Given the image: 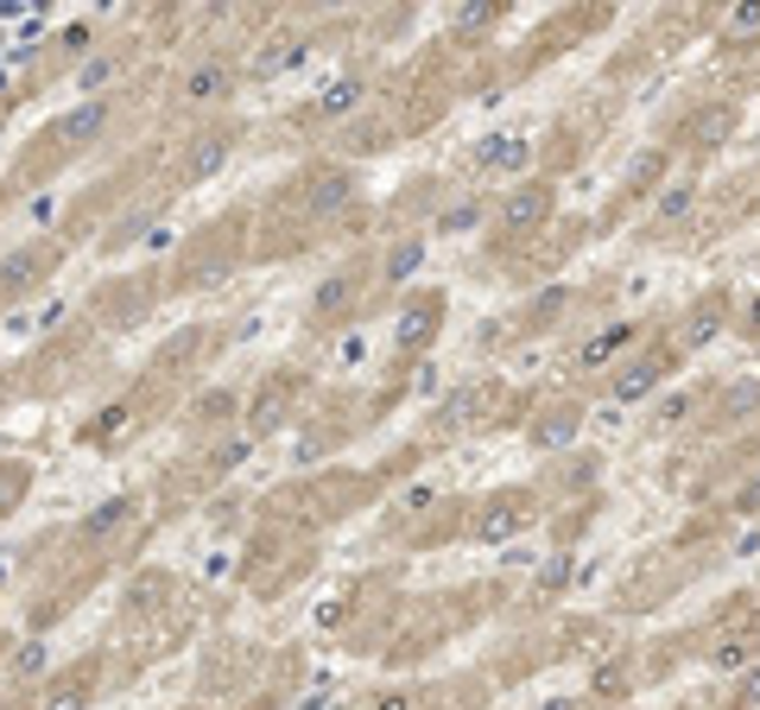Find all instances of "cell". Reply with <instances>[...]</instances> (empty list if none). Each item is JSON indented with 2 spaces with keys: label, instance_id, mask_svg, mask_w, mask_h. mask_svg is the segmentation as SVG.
Listing matches in <instances>:
<instances>
[{
  "label": "cell",
  "instance_id": "1",
  "mask_svg": "<svg viewBox=\"0 0 760 710\" xmlns=\"http://www.w3.org/2000/svg\"><path fill=\"white\" fill-rule=\"evenodd\" d=\"M228 83H235V76H228V64L222 57H197V64H191V71L177 76V108H209V101H222L228 96Z\"/></svg>",
  "mask_w": 760,
  "mask_h": 710
},
{
  "label": "cell",
  "instance_id": "2",
  "mask_svg": "<svg viewBox=\"0 0 760 710\" xmlns=\"http://www.w3.org/2000/svg\"><path fill=\"white\" fill-rule=\"evenodd\" d=\"M437 330H444V299H437V292H431V299H412L405 304V318H400V349L405 355L425 349Z\"/></svg>",
  "mask_w": 760,
  "mask_h": 710
},
{
  "label": "cell",
  "instance_id": "3",
  "mask_svg": "<svg viewBox=\"0 0 760 710\" xmlns=\"http://www.w3.org/2000/svg\"><path fill=\"white\" fill-rule=\"evenodd\" d=\"M545 209H552V191H545V184H520V191L507 197V209H501V228L526 235V228L545 223Z\"/></svg>",
  "mask_w": 760,
  "mask_h": 710
},
{
  "label": "cell",
  "instance_id": "4",
  "mask_svg": "<svg viewBox=\"0 0 760 710\" xmlns=\"http://www.w3.org/2000/svg\"><path fill=\"white\" fill-rule=\"evenodd\" d=\"M349 197H355L349 172H317L311 184H304V209H311V216H329V209H343Z\"/></svg>",
  "mask_w": 760,
  "mask_h": 710
},
{
  "label": "cell",
  "instance_id": "5",
  "mask_svg": "<svg viewBox=\"0 0 760 710\" xmlns=\"http://www.w3.org/2000/svg\"><path fill=\"white\" fill-rule=\"evenodd\" d=\"M526 140L520 133H495V140H481L476 147V159H481V172H520L526 165Z\"/></svg>",
  "mask_w": 760,
  "mask_h": 710
},
{
  "label": "cell",
  "instance_id": "6",
  "mask_svg": "<svg viewBox=\"0 0 760 710\" xmlns=\"http://www.w3.org/2000/svg\"><path fill=\"white\" fill-rule=\"evenodd\" d=\"M228 147H235V133H228V127H216V133H203L197 147L184 152V178H209V172H216V165H222V159H228Z\"/></svg>",
  "mask_w": 760,
  "mask_h": 710
},
{
  "label": "cell",
  "instance_id": "7",
  "mask_svg": "<svg viewBox=\"0 0 760 710\" xmlns=\"http://www.w3.org/2000/svg\"><path fill=\"white\" fill-rule=\"evenodd\" d=\"M659 375H665V355H647L640 368H621V375H615V400H647L659 387Z\"/></svg>",
  "mask_w": 760,
  "mask_h": 710
},
{
  "label": "cell",
  "instance_id": "8",
  "mask_svg": "<svg viewBox=\"0 0 760 710\" xmlns=\"http://www.w3.org/2000/svg\"><path fill=\"white\" fill-rule=\"evenodd\" d=\"M101 127H108V101H83L76 115H64V121H57V140L83 147V140H96Z\"/></svg>",
  "mask_w": 760,
  "mask_h": 710
},
{
  "label": "cell",
  "instance_id": "9",
  "mask_svg": "<svg viewBox=\"0 0 760 710\" xmlns=\"http://www.w3.org/2000/svg\"><path fill=\"white\" fill-rule=\"evenodd\" d=\"M361 96H368V83H361V76H336L317 108H324L329 121H343V115H355V108H361Z\"/></svg>",
  "mask_w": 760,
  "mask_h": 710
},
{
  "label": "cell",
  "instance_id": "10",
  "mask_svg": "<svg viewBox=\"0 0 760 710\" xmlns=\"http://www.w3.org/2000/svg\"><path fill=\"white\" fill-rule=\"evenodd\" d=\"M127 520H133V502L127 495H115V502H101L89 520H83V539H108V532H121Z\"/></svg>",
  "mask_w": 760,
  "mask_h": 710
},
{
  "label": "cell",
  "instance_id": "11",
  "mask_svg": "<svg viewBox=\"0 0 760 710\" xmlns=\"http://www.w3.org/2000/svg\"><path fill=\"white\" fill-rule=\"evenodd\" d=\"M304 51H311V45H304V39H273V45H267V51H260V57H253V71H260V76H273V71H292V64H304Z\"/></svg>",
  "mask_w": 760,
  "mask_h": 710
},
{
  "label": "cell",
  "instance_id": "12",
  "mask_svg": "<svg viewBox=\"0 0 760 710\" xmlns=\"http://www.w3.org/2000/svg\"><path fill=\"white\" fill-rule=\"evenodd\" d=\"M621 343H633V324H608L602 336H596V343L583 349V368H602V362H608L615 349H621Z\"/></svg>",
  "mask_w": 760,
  "mask_h": 710
},
{
  "label": "cell",
  "instance_id": "13",
  "mask_svg": "<svg viewBox=\"0 0 760 710\" xmlns=\"http://www.w3.org/2000/svg\"><path fill=\"white\" fill-rule=\"evenodd\" d=\"M716 330H723V311H716V304H704V311H697V318L678 330V343H684V349H704Z\"/></svg>",
  "mask_w": 760,
  "mask_h": 710
},
{
  "label": "cell",
  "instance_id": "14",
  "mask_svg": "<svg viewBox=\"0 0 760 710\" xmlns=\"http://www.w3.org/2000/svg\"><path fill=\"white\" fill-rule=\"evenodd\" d=\"M39 273H45V267H39V254H13V260L0 267V292H20V286H32Z\"/></svg>",
  "mask_w": 760,
  "mask_h": 710
},
{
  "label": "cell",
  "instance_id": "15",
  "mask_svg": "<svg viewBox=\"0 0 760 710\" xmlns=\"http://www.w3.org/2000/svg\"><path fill=\"white\" fill-rule=\"evenodd\" d=\"M115 71H121V57H115V51H96V57L76 71V89H101V83H108Z\"/></svg>",
  "mask_w": 760,
  "mask_h": 710
},
{
  "label": "cell",
  "instance_id": "16",
  "mask_svg": "<svg viewBox=\"0 0 760 710\" xmlns=\"http://www.w3.org/2000/svg\"><path fill=\"white\" fill-rule=\"evenodd\" d=\"M349 299H355V279H329V286H317V311H324V318H343Z\"/></svg>",
  "mask_w": 760,
  "mask_h": 710
},
{
  "label": "cell",
  "instance_id": "17",
  "mask_svg": "<svg viewBox=\"0 0 760 710\" xmlns=\"http://www.w3.org/2000/svg\"><path fill=\"white\" fill-rule=\"evenodd\" d=\"M83 704H89V679H64L57 691H51L45 710H83Z\"/></svg>",
  "mask_w": 760,
  "mask_h": 710
},
{
  "label": "cell",
  "instance_id": "18",
  "mask_svg": "<svg viewBox=\"0 0 760 710\" xmlns=\"http://www.w3.org/2000/svg\"><path fill=\"white\" fill-rule=\"evenodd\" d=\"M729 39H760V7H735L729 20H723Z\"/></svg>",
  "mask_w": 760,
  "mask_h": 710
},
{
  "label": "cell",
  "instance_id": "19",
  "mask_svg": "<svg viewBox=\"0 0 760 710\" xmlns=\"http://www.w3.org/2000/svg\"><path fill=\"white\" fill-rule=\"evenodd\" d=\"M419 254H425V248H419V241H400V248L387 254V279H405V273H412V267H419Z\"/></svg>",
  "mask_w": 760,
  "mask_h": 710
},
{
  "label": "cell",
  "instance_id": "20",
  "mask_svg": "<svg viewBox=\"0 0 760 710\" xmlns=\"http://www.w3.org/2000/svg\"><path fill=\"white\" fill-rule=\"evenodd\" d=\"M684 209H691V178H684V184H672V191L659 197V216H665V223H678Z\"/></svg>",
  "mask_w": 760,
  "mask_h": 710
},
{
  "label": "cell",
  "instance_id": "21",
  "mask_svg": "<svg viewBox=\"0 0 760 710\" xmlns=\"http://www.w3.org/2000/svg\"><path fill=\"white\" fill-rule=\"evenodd\" d=\"M159 596H165V578H140L133 590H127V609H152Z\"/></svg>",
  "mask_w": 760,
  "mask_h": 710
},
{
  "label": "cell",
  "instance_id": "22",
  "mask_svg": "<svg viewBox=\"0 0 760 710\" xmlns=\"http://www.w3.org/2000/svg\"><path fill=\"white\" fill-rule=\"evenodd\" d=\"M495 20V13H488V7H463V13H456V32H481V25Z\"/></svg>",
  "mask_w": 760,
  "mask_h": 710
},
{
  "label": "cell",
  "instance_id": "23",
  "mask_svg": "<svg viewBox=\"0 0 760 710\" xmlns=\"http://www.w3.org/2000/svg\"><path fill=\"white\" fill-rule=\"evenodd\" d=\"M723 127H729V108H716V115H704V121H697V140H723Z\"/></svg>",
  "mask_w": 760,
  "mask_h": 710
},
{
  "label": "cell",
  "instance_id": "24",
  "mask_svg": "<svg viewBox=\"0 0 760 710\" xmlns=\"http://www.w3.org/2000/svg\"><path fill=\"white\" fill-rule=\"evenodd\" d=\"M564 304H571V292H545V299H539V311H532V318H539V324H552L557 311H564Z\"/></svg>",
  "mask_w": 760,
  "mask_h": 710
},
{
  "label": "cell",
  "instance_id": "25",
  "mask_svg": "<svg viewBox=\"0 0 760 710\" xmlns=\"http://www.w3.org/2000/svg\"><path fill=\"white\" fill-rule=\"evenodd\" d=\"M222 412H235V394H209L203 400V419H222Z\"/></svg>",
  "mask_w": 760,
  "mask_h": 710
},
{
  "label": "cell",
  "instance_id": "26",
  "mask_svg": "<svg viewBox=\"0 0 760 710\" xmlns=\"http://www.w3.org/2000/svg\"><path fill=\"white\" fill-rule=\"evenodd\" d=\"M571 438V419H552V426H539V444H564Z\"/></svg>",
  "mask_w": 760,
  "mask_h": 710
},
{
  "label": "cell",
  "instance_id": "27",
  "mask_svg": "<svg viewBox=\"0 0 760 710\" xmlns=\"http://www.w3.org/2000/svg\"><path fill=\"white\" fill-rule=\"evenodd\" d=\"M469 223H476V203H456L450 216H444V228H469Z\"/></svg>",
  "mask_w": 760,
  "mask_h": 710
},
{
  "label": "cell",
  "instance_id": "28",
  "mask_svg": "<svg viewBox=\"0 0 760 710\" xmlns=\"http://www.w3.org/2000/svg\"><path fill=\"white\" fill-rule=\"evenodd\" d=\"M374 710H412V691H387V698H374Z\"/></svg>",
  "mask_w": 760,
  "mask_h": 710
},
{
  "label": "cell",
  "instance_id": "29",
  "mask_svg": "<svg viewBox=\"0 0 760 710\" xmlns=\"http://www.w3.org/2000/svg\"><path fill=\"white\" fill-rule=\"evenodd\" d=\"M241 456H248V438H235V444H222V456H216V463H228V470H235Z\"/></svg>",
  "mask_w": 760,
  "mask_h": 710
},
{
  "label": "cell",
  "instance_id": "30",
  "mask_svg": "<svg viewBox=\"0 0 760 710\" xmlns=\"http://www.w3.org/2000/svg\"><path fill=\"white\" fill-rule=\"evenodd\" d=\"M741 698H748V704H760V666H754V673H748V685H741Z\"/></svg>",
  "mask_w": 760,
  "mask_h": 710
},
{
  "label": "cell",
  "instance_id": "31",
  "mask_svg": "<svg viewBox=\"0 0 760 710\" xmlns=\"http://www.w3.org/2000/svg\"><path fill=\"white\" fill-rule=\"evenodd\" d=\"M741 507H748V514H754V507H760V476L748 482V488H741Z\"/></svg>",
  "mask_w": 760,
  "mask_h": 710
},
{
  "label": "cell",
  "instance_id": "32",
  "mask_svg": "<svg viewBox=\"0 0 760 710\" xmlns=\"http://www.w3.org/2000/svg\"><path fill=\"white\" fill-rule=\"evenodd\" d=\"M748 330H754V336H760V299H754V311H748Z\"/></svg>",
  "mask_w": 760,
  "mask_h": 710
},
{
  "label": "cell",
  "instance_id": "33",
  "mask_svg": "<svg viewBox=\"0 0 760 710\" xmlns=\"http://www.w3.org/2000/svg\"><path fill=\"white\" fill-rule=\"evenodd\" d=\"M545 710H577V704H571V698H557V704H545Z\"/></svg>",
  "mask_w": 760,
  "mask_h": 710
}]
</instances>
